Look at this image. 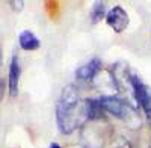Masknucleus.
<instances>
[{"label":"nucleus","instance_id":"1","mask_svg":"<svg viewBox=\"0 0 151 148\" xmlns=\"http://www.w3.org/2000/svg\"><path fill=\"white\" fill-rule=\"evenodd\" d=\"M79 89L74 85H67L62 89L59 100L56 103V122L60 133L70 134L80 124V116L86 118L85 106L80 110V97Z\"/></svg>","mask_w":151,"mask_h":148},{"label":"nucleus","instance_id":"2","mask_svg":"<svg viewBox=\"0 0 151 148\" xmlns=\"http://www.w3.org/2000/svg\"><path fill=\"white\" fill-rule=\"evenodd\" d=\"M129 82L133 88V94L136 97L137 104L144 109L147 118L151 121V89L147 86V83H144V80L137 74H130Z\"/></svg>","mask_w":151,"mask_h":148},{"label":"nucleus","instance_id":"3","mask_svg":"<svg viewBox=\"0 0 151 148\" xmlns=\"http://www.w3.org/2000/svg\"><path fill=\"white\" fill-rule=\"evenodd\" d=\"M100 106L104 112L110 114L112 116H116L119 119H125L129 116V106L125 104L122 100H119L118 97H113V95H103L98 98Z\"/></svg>","mask_w":151,"mask_h":148},{"label":"nucleus","instance_id":"4","mask_svg":"<svg viewBox=\"0 0 151 148\" xmlns=\"http://www.w3.org/2000/svg\"><path fill=\"white\" fill-rule=\"evenodd\" d=\"M129 21H130L129 14L121 6L112 8L106 15V23L109 24V27H112L116 33H122L125 29H127Z\"/></svg>","mask_w":151,"mask_h":148},{"label":"nucleus","instance_id":"5","mask_svg":"<svg viewBox=\"0 0 151 148\" xmlns=\"http://www.w3.org/2000/svg\"><path fill=\"white\" fill-rule=\"evenodd\" d=\"M100 70H101V60L98 57H92L91 60H88L86 64H83L82 67L76 70V79L82 80V82L92 80Z\"/></svg>","mask_w":151,"mask_h":148},{"label":"nucleus","instance_id":"6","mask_svg":"<svg viewBox=\"0 0 151 148\" xmlns=\"http://www.w3.org/2000/svg\"><path fill=\"white\" fill-rule=\"evenodd\" d=\"M21 76V67L17 56H12L9 64V74H8V83H9V94L11 97H17L18 94V82Z\"/></svg>","mask_w":151,"mask_h":148},{"label":"nucleus","instance_id":"7","mask_svg":"<svg viewBox=\"0 0 151 148\" xmlns=\"http://www.w3.org/2000/svg\"><path fill=\"white\" fill-rule=\"evenodd\" d=\"M18 42H20V47L23 48V50H26V52H35L40 48L41 42L40 40L36 38V35L30 30H23L20 32L18 35Z\"/></svg>","mask_w":151,"mask_h":148},{"label":"nucleus","instance_id":"8","mask_svg":"<svg viewBox=\"0 0 151 148\" xmlns=\"http://www.w3.org/2000/svg\"><path fill=\"white\" fill-rule=\"evenodd\" d=\"M104 15H107L106 14V3L104 2H95L92 5V9H91V20H92V23H98L100 20H103Z\"/></svg>","mask_w":151,"mask_h":148},{"label":"nucleus","instance_id":"9","mask_svg":"<svg viewBox=\"0 0 151 148\" xmlns=\"http://www.w3.org/2000/svg\"><path fill=\"white\" fill-rule=\"evenodd\" d=\"M50 148H62V147H60L59 144H56V142H53L52 145H50Z\"/></svg>","mask_w":151,"mask_h":148}]
</instances>
